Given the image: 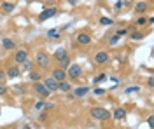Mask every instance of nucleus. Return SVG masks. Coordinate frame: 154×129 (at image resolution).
<instances>
[{"label": "nucleus", "instance_id": "bb28decb", "mask_svg": "<svg viewBox=\"0 0 154 129\" xmlns=\"http://www.w3.org/2000/svg\"><path fill=\"white\" fill-rule=\"evenodd\" d=\"M96 96H102V94H105V89H102V87H95V91H93Z\"/></svg>", "mask_w": 154, "mask_h": 129}, {"label": "nucleus", "instance_id": "c756f323", "mask_svg": "<svg viewBox=\"0 0 154 129\" xmlns=\"http://www.w3.org/2000/svg\"><path fill=\"white\" fill-rule=\"evenodd\" d=\"M23 66H25V68H26V70H30V68H32V63H30V61H28V59H26V61H25V63H23Z\"/></svg>", "mask_w": 154, "mask_h": 129}, {"label": "nucleus", "instance_id": "b1692460", "mask_svg": "<svg viewBox=\"0 0 154 129\" xmlns=\"http://www.w3.org/2000/svg\"><path fill=\"white\" fill-rule=\"evenodd\" d=\"M131 38L133 40H142L144 38V33L142 31H135V33H131Z\"/></svg>", "mask_w": 154, "mask_h": 129}, {"label": "nucleus", "instance_id": "dca6fc26", "mask_svg": "<svg viewBox=\"0 0 154 129\" xmlns=\"http://www.w3.org/2000/svg\"><path fill=\"white\" fill-rule=\"evenodd\" d=\"M135 9H137V12H144V10L147 9V2H137Z\"/></svg>", "mask_w": 154, "mask_h": 129}, {"label": "nucleus", "instance_id": "f257e3e1", "mask_svg": "<svg viewBox=\"0 0 154 129\" xmlns=\"http://www.w3.org/2000/svg\"><path fill=\"white\" fill-rule=\"evenodd\" d=\"M91 117L96 119V121H107V119H110V112L105 110V108L95 107V108H91Z\"/></svg>", "mask_w": 154, "mask_h": 129}, {"label": "nucleus", "instance_id": "20e7f679", "mask_svg": "<svg viewBox=\"0 0 154 129\" xmlns=\"http://www.w3.org/2000/svg\"><path fill=\"white\" fill-rule=\"evenodd\" d=\"M81 73H82V68H81L79 65L72 63V65L68 66V72H67V75H68V77H72V79H79V77H81Z\"/></svg>", "mask_w": 154, "mask_h": 129}, {"label": "nucleus", "instance_id": "7ed1b4c3", "mask_svg": "<svg viewBox=\"0 0 154 129\" xmlns=\"http://www.w3.org/2000/svg\"><path fill=\"white\" fill-rule=\"evenodd\" d=\"M35 63H37L40 68H47V66H49V56L44 54V52H37V56H35Z\"/></svg>", "mask_w": 154, "mask_h": 129}, {"label": "nucleus", "instance_id": "f03ea898", "mask_svg": "<svg viewBox=\"0 0 154 129\" xmlns=\"http://www.w3.org/2000/svg\"><path fill=\"white\" fill-rule=\"evenodd\" d=\"M56 12H58V9H56V7H47V9H44V10L39 14V21H46V19H49V17L56 16Z\"/></svg>", "mask_w": 154, "mask_h": 129}, {"label": "nucleus", "instance_id": "aec40b11", "mask_svg": "<svg viewBox=\"0 0 154 129\" xmlns=\"http://www.w3.org/2000/svg\"><path fill=\"white\" fill-rule=\"evenodd\" d=\"M47 37H51V38H58V37H60V31H58L56 28H53V30L47 31Z\"/></svg>", "mask_w": 154, "mask_h": 129}, {"label": "nucleus", "instance_id": "9d476101", "mask_svg": "<svg viewBox=\"0 0 154 129\" xmlns=\"http://www.w3.org/2000/svg\"><path fill=\"white\" fill-rule=\"evenodd\" d=\"M26 58H28V52H26L25 49L16 51V63H25V61H26Z\"/></svg>", "mask_w": 154, "mask_h": 129}, {"label": "nucleus", "instance_id": "412c9836", "mask_svg": "<svg viewBox=\"0 0 154 129\" xmlns=\"http://www.w3.org/2000/svg\"><path fill=\"white\" fill-rule=\"evenodd\" d=\"M137 91H140V87H139V86H130V87H126V89H124V93H126V94H131V93H137Z\"/></svg>", "mask_w": 154, "mask_h": 129}, {"label": "nucleus", "instance_id": "39448f33", "mask_svg": "<svg viewBox=\"0 0 154 129\" xmlns=\"http://www.w3.org/2000/svg\"><path fill=\"white\" fill-rule=\"evenodd\" d=\"M65 77H67V72L63 70V68H56L54 72H53V79L60 84V82H65Z\"/></svg>", "mask_w": 154, "mask_h": 129}, {"label": "nucleus", "instance_id": "393cba45", "mask_svg": "<svg viewBox=\"0 0 154 129\" xmlns=\"http://www.w3.org/2000/svg\"><path fill=\"white\" fill-rule=\"evenodd\" d=\"M61 66H63V68H68V66H70V58H68V56L61 59Z\"/></svg>", "mask_w": 154, "mask_h": 129}, {"label": "nucleus", "instance_id": "f3484780", "mask_svg": "<svg viewBox=\"0 0 154 129\" xmlns=\"http://www.w3.org/2000/svg\"><path fill=\"white\" fill-rule=\"evenodd\" d=\"M2 45H4L5 49H14V47H16V45H14V42H12V40H9V38H4V40H2Z\"/></svg>", "mask_w": 154, "mask_h": 129}, {"label": "nucleus", "instance_id": "4be33fe9", "mask_svg": "<svg viewBox=\"0 0 154 129\" xmlns=\"http://www.w3.org/2000/svg\"><path fill=\"white\" fill-rule=\"evenodd\" d=\"M103 80H107V75H105V73H100V75L95 77V84H100V82H103Z\"/></svg>", "mask_w": 154, "mask_h": 129}, {"label": "nucleus", "instance_id": "f8f14e48", "mask_svg": "<svg viewBox=\"0 0 154 129\" xmlns=\"http://www.w3.org/2000/svg\"><path fill=\"white\" fill-rule=\"evenodd\" d=\"M18 75H19V68H18L16 65H14V66H11V68L5 72V77H9V79H16Z\"/></svg>", "mask_w": 154, "mask_h": 129}, {"label": "nucleus", "instance_id": "c85d7f7f", "mask_svg": "<svg viewBox=\"0 0 154 129\" xmlns=\"http://www.w3.org/2000/svg\"><path fill=\"white\" fill-rule=\"evenodd\" d=\"M126 31H128V30H124V28H121V30H119V31L116 33V37H123V35H126Z\"/></svg>", "mask_w": 154, "mask_h": 129}, {"label": "nucleus", "instance_id": "473e14b6", "mask_svg": "<svg viewBox=\"0 0 154 129\" xmlns=\"http://www.w3.org/2000/svg\"><path fill=\"white\" fill-rule=\"evenodd\" d=\"M5 91H7V87H5V86H4V84H0V94H4V93H5Z\"/></svg>", "mask_w": 154, "mask_h": 129}, {"label": "nucleus", "instance_id": "c9c22d12", "mask_svg": "<svg viewBox=\"0 0 154 129\" xmlns=\"http://www.w3.org/2000/svg\"><path fill=\"white\" fill-rule=\"evenodd\" d=\"M2 79H5V72H2V70H0V80H2Z\"/></svg>", "mask_w": 154, "mask_h": 129}, {"label": "nucleus", "instance_id": "4468645a", "mask_svg": "<svg viewBox=\"0 0 154 129\" xmlns=\"http://www.w3.org/2000/svg\"><path fill=\"white\" fill-rule=\"evenodd\" d=\"M124 117H126V112H124L123 108H116V110H114V119L121 121V119H124Z\"/></svg>", "mask_w": 154, "mask_h": 129}, {"label": "nucleus", "instance_id": "9b49d317", "mask_svg": "<svg viewBox=\"0 0 154 129\" xmlns=\"http://www.w3.org/2000/svg\"><path fill=\"white\" fill-rule=\"evenodd\" d=\"M77 42L82 44V45H88V44L91 42V37H89L88 33H79V35H77Z\"/></svg>", "mask_w": 154, "mask_h": 129}, {"label": "nucleus", "instance_id": "423d86ee", "mask_svg": "<svg viewBox=\"0 0 154 129\" xmlns=\"http://www.w3.org/2000/svg\"><path fill=\"white\" fill-rule=\"evenodd\" d=\"M33 91H35L37 94H40V96H44V98H47V96L51 94V93H49V91L46 89V86H44L42 82H37V84L33 86Z\"/></svg>", "mask_w": 154, "mask_h": 129}, {"label": "nucleus", "instance_id": "2f4dec72", "mask_svg": "<svg viewBox=\"0 0 154 129\" xmlns=\"http://www.w3.org/2000/svg\"><path fill=\"white\" fill-rule=\"evenodd\" d=\"M117 40H119V37H116V35H114V37H112V38H110V44H112V45H114V44H117Z\"/></svg>", "mask_w": 154, "mask_h": 129}, {"label": "nucleus", "instance_id": "2eb2a0df", "mask_svg": "<svg viewBox=\"0 0 154 129\" xmlns=\"http://www.w3.org/2000/svg\"><path fill=\"white\" fill-rule=\"evenodd\" d=\"M14 7H16V5H14L12 2H2V9H4L5 12H12Z\"/></svg>", "mask_w": 154, "mask_h": 129}, {"label": "nucleus", "instance_id": "6e6552de", "mask_svg": "<svg viewBox=\"0 0 154 129\" xmlns=\"http://www.w3.org/2000/svg\"><path fill=\"white\" fill-rule=\"evenodd\" d=\"M107 61H109V54H107V52H96V54H95V63L105 65Z\"/></svg>", "mask_w": 154, "mask_h": 129}, {"label": "nucleus", "instance_id": "a211bd4d", "mask_svg": "<svg viewBox=\"0 0 154 129\" xmlns=\"http://www.w3.org/2000/svg\"><path fill=\"white\" fill-rule=\"evenodd\" d=\"M58 91H63V93L70 91V84H68V82H60V84H58Z\"/></svg>", "mask_w": 154, "mask_h": 129}, {"label": "nucleus", "instance_id": "a878e982", "mask_svg": "<svg viewBox=\"0 0 154 129\" xmlns=\"http://www.w3.org/2000/svg\"><path fill=\"white\" fill-rule=\"evenodd\" d=\"M135 23H137V24H139V26H144V24H146V23H147V19H146V17H144V16H140V17H139V19H137V21H135Z\"/></svg>", "mask_w": 154, "mask_h": 129}, {"label": "nucleus", "instance_id": "1a4fd4ad", "mask_svg": "<svg viewBox=\"0 0 154 129\" xmlns=\"http://www.w3.org/2000/svg\"><path fill=\"white\" fill-rule=\"evenodd\" d=\"M88 93H89V87H88V86H81V87H77V89L74 91L72 96H75V98H82V96H86Z\"/></svg>", "mask_w": 154, "mask_h": 129}, {"label": "nucleus", "instance_id": "0eeeda50", "mask_svg": "<svg viewBox=\"0 0 154 129\" xmlns=\"http://www.w3.org/2000/svg\"><path fill=\"white\" fill-rule=\"evenodd\" d=\"M44 86H46V89L51 93V91H58V82L53 79V77H49V79H46L44 80Z\"/></svg>", "mask_w": 154, "mask_h": 129}, {"label": "nucleus", "instance_id": "f704fd0d", "mask_svg": "<svg viewBox=\"0 0 154 129\" xmlns=\"http://www.w3.org/2000/svg\"><path fill=\"white\" fill-rule=\"evenodd\" d=\"M147 84H149V86H153V84H154V79H153V77H149V80H147Z\"/></svg>", "mask_w": 154, "mask_h": 129}, {"label": "nucleus", "instance_id": "ddd939ff", "mask_svg": "<svg viewBox=\"0 0 154 129\" xmlns=\"http://www.w3.org/2000/svg\"><path fill=\"white\" fill-rule=\"evenodd\" d=\"M54 56H56V59H58V61H61L63 58H67V51H65L63 47H60V49H56Z\"/></svg>", "mask_w": 154, "mask_h": 129}, {"label": "nucleus", "instance_id": "6ab92c4d", "mask_svg": "<svg viewBox=\"0 0 154 129\" xmlns=\"http://www.w3.org/2000/svg\"><path fill=\"white\" fill-rule=\"evenodd\" d=\"M40 77H42V75H40L39 72H30V79H32V80H33L35 84H37V82L40 80Z\"/></svg>", "mask_w": 154, "mask_h": 129}, {"label": "nucleus", "instance_id": "5701e85b", "mask_svg": "<svg viewBox=\"0 0 154 129\" xmlns=\"http://www.w3.org/2000/svg\"><path fill=\"white\" fill-rule=\"evenodd\" d=\"M100 23H102L103 26H109V24H112V19H110V17H105V16H103V17H100Z\"/></svg>", "mask_w": 154, "mask_h": 129}, {"label": "nucleus", "instance_id": "72a5a7b5", "mask_svg": "<svg viewBox=\"0 0 154 129\" xmlns=\"http://www.w3.org/2000/svg\"><path fill=\"white\" fill-rule=\"evenodd\" d=\"M124 5V2H116V9H121Z\"/></svg>", "mask_w": 154, "mask_h": 129}, {"label": "nucleus", "instance_id": "cd10ccee", "mask_svg": "<svg viewBox=\"0 0 154 129\" xmlns=\"http://www.w3.org/2000/svg\"><path fill=\"white\" fill-rule=\"evenodd\" d=\"M44 107H47V105H46L44 101H37V103H35V108H37V110H42Z\"/></svg>", "mask_w": 154, "mask_h": 129}, {"label": "nucleus", "instance_id": "7c9ffc66", "mask_svg": "<svg viewBox=\"0 0 154 129\" xmlns=\"http://www.w3.org/2000/svg\"><path fill=\"white\" fill-rule=\"evenodd\" d=\"M147 124H149L151 128H154V117H153V115H151L149 119H147Z\"/></svg>", "mask_w": 154, "mask_h": 129}, {"label": "nucleus", "instance_id": "e433bc0d", "mask_svg": "<svg viewBox=\"0 0 154 129\" xmlns=\"http://www.w3.org/2000/svg\"><path fill=\"white\" fill-rule=\"evenodd\" d=\"M23 129H32V128H30V126H28V124H26V126H25V128H23Z\"/></svg>", "mask_w": 154, "mask_h": 129}]
</instances>
